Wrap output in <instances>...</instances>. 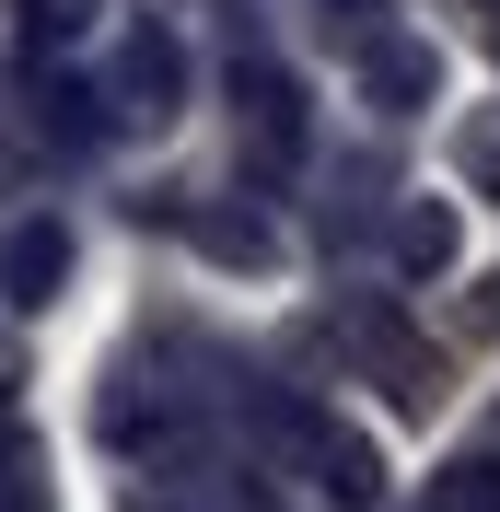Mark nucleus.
Here are the masks:
<instances>
[{
    "label": "nucleus",
    "instance_id": "3",
    "mask_svg": "<svg viewBox=\"0 0 500 512\" xmlns=\"http://www.w3.org/2000/svg\"><path fill=\"white\" fill-rule=\"evenodd\" d=\"M361 94H373L384 117H419V105L442 94V59L419 35H373V47H361Z\"/></svg>",
    "mask_w": 500,
    "mask_h": 512
},
{
    "label": "nucleus",
    "instance_id": "9",
    "mask_svg": "<svg viewBox=\"0 0 500 512\" xmlns=\"http://www.w3.org/2000/svg\"><path fill=\"white\" fill-rule=\"evenodd\" d=\"M94 105H105V94H82V82H47V140H105Z\"/></svg>",
    "mask_w": 500,
    "mask_h": 512
},
{
    "label": "nucleus",
    "instance_id": "11",
    "mask_svg": "<svg viewBox=\"0 0 500 512\" xmlns=\"http://www.w3.org/2000/svg\"><path fill=\"white\" fill-rule=\"evenodd\" d=\"M466 175H477V187H500V128H477V140H466Z\"/></svg>",
    "mask_w": 500,
    "mask_h": 512
},
{
    "label": "nucleus",
    "instance_id": "10",
    "mask_svg": "<svg viewBox=\"0 0 500 512\" xmlns=\"http://www.w3.org/2000/svg\"><path fill=\"white\" fill-rule=\"evenodd\" d=\"M24 35L47 47V35H82V0H24Z\"/></svg>",
    "mask_w": 500,
    "mask_h": 512
},
{
    "label": "nucleus",
    "instance_id": "6",
    "mask_svg": "<svg viewBox=\"0 0 500 512\" xmlns=\"http://www.w3.org/2000/svg\"><path fill=\"white\" fill-rule=\"evenodd\" d=\"M454 245H466V233H454V210H442V198H407V210H396V268H407V280H442V268H454Z\"/></svg>",
    "mask_w": 500,
    "mask_h": 512
},
{
    "label": "nucleus",
    "instance_id": "7",
    "mask_svg": "<svg viewBox=\"0 0 500 512\" xmlns=\"http://www.w3.org/2000/svg\"><path fill=\"white\" fill-rule=\"evenodd\" d=\"M198 245H210L221 256V268H268V256H280V245H268V222H256V210H198Z\"/></svg>",
    "mask_w": 500,
    "mask_h": 512
},
{
    "label": "nucleus",
    "instance_id": "2",
    "mask_svg": "<svg viewBox=\"0 0 500 512\" xmlns=\"http://www.w3.org/2000/svg\"><path fill=\"white\" fill-rule=\"evenodd\" d=\"M175 94H187V47L140 24V35L117 47V117H152V128H163V117H175Z\"/></svg>",
    "mask_w": 500,
    "mask_h": 512
},
{
    "label": "nucleus",
    "instance_id": "5",
    "mask_svg": "<svg viewBox=\"0 0 500 512\" xmlns=\"http://www.w3.org/2000/svg\"><path fill=\"white\" fill-rule=\"evenodd\" d=\"M314 489H326V501H349V512H361V501H373V489H384V466H373V443H361V431H338V419H314Z\"/></svg>",
    "mask_w": 500,
    "mask_h": 512
},
{
    "label": "nucleus",
    "instance_id": "1",
    "mask_svg": "<svg viewBox=\"0 0 500 512\" xmlns=\"http://www.w3.org/2000/svg\"><path fill=\"white\" fill-rule=\"evenodd\" d=\"M59 280H70V222L59 210H24V222L0 233V303H12V315H47Z\"/></svg>",
    "mask_w": 500,
    "mask_h": 512
},
{
    "label": "nucleus",
    "instance_id": "8",
    "mask_svg": "<svg viewBox=\"0 0 500 512\" xmlns=\"http://www.w3.org/2000/svg\"><path fill=\"white\" fill-rule=\"evenodd\" d=\"M431 512H500V454H466L431 478Z\"/></svg>",
    "mask_w": 500,
    "mask_h": 512
},
{
    "label": "nucleus",
    "instance_id": "4",
    "mask_svg": "<svg viewBox=\"0 0 500 512\" xmlns=\"http://www.w3.org/2000/svg\"><path fill=\"white\" fill-rule=\"evenodd\" d=\"M233 105H245V128L268 140V163H291V152H303V94H291V70L233 59Z\"/></svg>",
    "mask_w": 500,
    "mask_h": 512
}]
</instances>
